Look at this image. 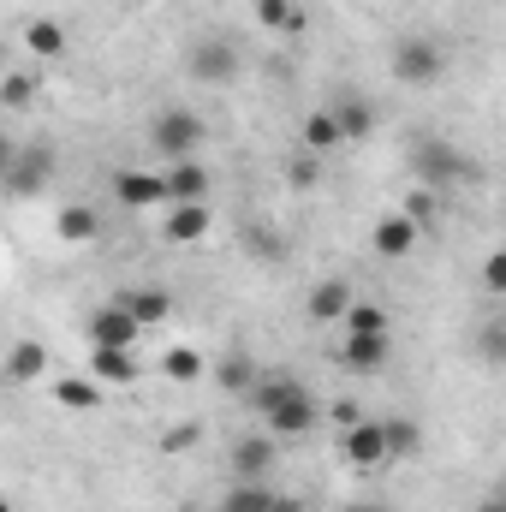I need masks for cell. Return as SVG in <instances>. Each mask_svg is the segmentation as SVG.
Here are the masks:
<instances>
[{
  "mask_svg": "<svg viewBox=\"0 0 506 512\" xmlns=\"http://www.w3.org/2000/svg\"><path fill=\"white\" fill-rule=\"evenodd\" d=\"M245 399H251V411L262 417V435L268 441H304L322 423L316 393L298 382V376H256V387Z\"/></svg>",
  "mask_w": 506,
  "mask_h": 512,
  "instance_id": "1",
  "label": "cell"
},
{
  "mask_svg": "<svg viewBox=\"0 0 506 512\" xmlns=\"http://www.w3.org/2000/svg\"><path fill=\"white\" fill-rule=\"evenodd\" d=\"M209 143V120L197 108H161L149 120V149L161 161H197V149Z\"/></svg>",
  "mask_w": 506,
  "mask_h": 512,
  "instance_id": "2",
  "label": "cell"
},
{
  "mask_svg": "<svg viewBox=\"0 0 506 512\" xmlns=\"http://www.w3.org/2000/svg\"><path fill=\"white\" fill-rule=\"evenodd\" d=\"M411 179L429 191H447V185L471 179V155L447 137H423V143H411Z\"/></svg>",
  "mask_w": 506,
  "mask_h": 512,
  "instance_id": "3",
  "label": "cell"
},
{
  "mask_svg": "<svg viewBox=\"0 0 506 512\" xmlns=\"http://www.w3.org/2000/svg\"><path fill=\"white\" fill-rule=\"evenodd\" d=\"M185 72H191L197 84L221 90V84H233V78L245 72V54H239V42H233V36L209 30V36H197V42H191V54H185Z\"/></svg>",
  "mask_w": 506,
  "mask_h": 512,
  "instance_id": "4",
  "label": "cell"
},
{
  "mask_svg": "<svg viewBox=\"0 0 506 512\" xmlns=\"http://www.w3.org/2000/svg\"><path fill=\"white\" fill-rule=\"evenodd\" d=\"M387 66H393V78H399V84L423 90V84H441V78H447V48H441L435 36H399Z\"/></svg>",
  "mask_w": 506,
  "mask_h": 512,
  "instance_id": "5",
  "label": "cell"
},
{
  "mask_svg": "<svg viewBox=\"0 0 506 512\" xmlns=\"http://www.w3.org/2000/svg\"><path fill=\"white\" fill-rule=\"evenodd\" d=\"M48 179H54V149H42V143H18V155H12V167L0 173V185L12 191V197H42L48 191Z\"/></svg>",
  "mask_w": 506,
  "mask_h": 512,
  "instance_id": "6",
  "label": "cell"
},
{
  "mask_svg": "<svg viewBox=\"0 0 506 512\" xmlns=\"http://www.w3.org/2000/svg\"><path fill=\"white\" fill-rule=\"evenodd\" d=\"M84 340H90V346H137V340H143V328L126 316V304H120V298H102V304L84 316Z\"/></svg>",
  "mask_w": 506,
  "mask_h": 512,
  "instance_id": "7",
  "label": "cell"
},
{
  "mask_svg": "<svg viewBox=\"0 0 506 512\" xmlns=\"http://www.w3.org/2000/svg\"><path fill=\"white\" fill-rule=\"evenodd\" d=\"M114 203L131 209V215L167 209V185H161V173H149V167H120V173H114Z\"/></svg>",
  "mask_w": 506,
  "mask_h": 512,
  "instance_id": "8",
  "label": "cell"
},
{
  "mask_svg": "<svg viewBox=\"0 0 506 512\" xmlns=\"http://www.w3.org/2000/svg\"><path fill=\"white\" fill-rule=\"evenodd\" d=\"M340 459L352 465V471H376L387 465V441H381V417H358L346 435H340Z\"/></svg>",
  "mask_w": 506,
  "mask_h": 512,
  "instance_id": "9",
  "label": "cell"
},
{
  "mask_svg": "<svg viewBox=\"0 0 506 512\" xmlns=\"http://www.w3.org/2000/svg\"><path fill=\"white\" fill-rule=\"evenodd\" d=\"M227 459H233V477H239V483H268L274 465H280V447L256 429V435H239V441H233Z\"/></svg>",
  "mask_w": 506,
  "mask_h": 512,
  "instance_id": "10",
  "label": "cell"
},
{
  "mask_svg": "<svg viewBox=\"0 0 506 512\" xmlns=\"http://www.w3.org/2000/svg\"><path fill=\"white\" fill-rule=\"evenodd\" d=\"M209 227H215L209 203H167L161 209V239L167 245H197V239H209Z\"/></svg>",
  "mask_w": 506,
  "mask_h": 512,
  "instance_id": "11",
  "label": "cell"
},
{
  "mask_svg": "<svg viewBox=\"0 0 506 512\" xmlns=\"http://www.w3.org/2000/svg\"><path fill=\"white\" fill-rule=\"evenodd\" d=\"M120 304H126V316L149 334V328H161V322H173V292L167 286H126V292H114Z\"/></svg>",
  "mask_w": 506,
  "mask_h": 512,
  "instance_id": "12",
  "label": "cell"
},
{
  "mask_svg": "<svg viewBox=\"0 0 506 512\" xmlns=\"http://www.w3.org/2000/svg\"><path fill=\"white\" fill-rule=\"evenodd\" d=\"M417 239H423V227H411L405 215H381L376 233H370V251H376L381 262H405V256L417 251Z\"/></svg>",
  "mask_w": 506,
  "mask_h": 512,
  "instance_id": "13",
  "label": "cell"
},
{
  "mask_svg": "<svg viewBox=\"0 0 506 512\" xmlns=\"http://www.w3.org/2000/svg\"><path fill=\"white\" fill-rule=\"evenodd\" d=\"M352 280L346 274H328V280H316L310 286V298H304V310H310V322H340L346 310H352Z\"/></svg>",
  "mask_w": 506,
  "mask_h": 512,
  "instance_id": "14",
  "label": "cell"
},
{
  "mask_svg": "<svg viewBox=\"0 0 506 512\" xmlns=\"http://www.w3.org/2000/svg\"><path fill=\"white\" fill-rule=\"evenodd\" d=\"M161 185H167V203H209V167L203 161H167Z\"/></svg>",
  "mask_w": 506,
  "mask_h": 512,
  "instance_id": "15",
  "label": "cell"
},
{
  "mask_svg": "<svg viewBox=\"0 0 506 512\" xmlns=\"http://www.w3.org/2000/svg\"><path fill=\"white\" fill-rule=\"evenodd\" d=\"M90 382L131 387L137 382V352L131 346H90Z\"/></svg>",
  "mask_w": 506,
  "mask_h": 512,
  "instance_id": "16",
  "label": "cell"
},
{
  "mask_svg": "<svg viewBox=\"0 0 506 512\" xmlns=\"http://www.w3.org/2000/svg\"><path fill=\"white\" fill-rule=\"evenodd\" d=\"M54 239H60V245H96V239H102V209H90V203L60 209V215H54Z\"/></svg>",
  "mask_w": 506,
  "mask_h": 512,
  "instance_id": "17",
  "label": "cell"
},
{
  "mask_svg": "<svg viewBox=\"0 0 506 512\" xmlns=\"http://www.w3.org/2000/svg\"><path fill=\"white\" fill-rule=\"evenodd\" d=\"M340 364H346V370H358V376H376V370H387V334H346Z\"/></svg>",
  "mask_w": 506,
  "mask_h": 512,
  "instance_id": "18",
  "label": "cell"
},
{
  "mask_svg": "<svg viewBox=\"0 0 506 512\" xmlns=\"http://www.w3.org/2000/svg\"><path fill=\"white\" fill-rule=\"evenodd\" d=\"M42 370H48V346L42 340H12L6 346V382L12 387H30Z\"/></svg>",
  "mask_w": 506,
  "mask_h": 512,
  "instance_id": "19",
  "label": "cell"
},
{
  "mask_svg": "<svg viewBox=\"0 0 506 512\" xmlns=\"http://www.w3.org/2000/svg\"><path fill=\"white\" fill-rule=\"evenodd\" d=\"M24 48H30V60H54V54H66V30H60V18H24Z\"/></svg>",
  "mask_w": 506,
  "mask_h": 512,
  "instance_id": "20",
  "label": "cell"
},
{
  "mask_svg": "<svg viewBox=\"0 0 506 512\" xmlns=\"http://www.w3.org/2000/svg\"><path fill=\"white\" fill-rule=\"evenodd\" d=\"M298 137H304V149L322 161L328 149H340L346 137H340V126H334V108H316V114H304V126H298Z\"/></svg>",
  "mask_w": 506,
  "mask_h": 512,
  "instance_id": "21",
  "label": "cell"
},
{
  "mask_svg": "<svg viewBox=\"0 0 506 512\" xmlns=\"http://www.w3.org/2000/svg\"><path fill=\"white\" fill-rule=\"evenodd\" d=\"M381 441H387V459H411L423 447V429L411 417H381Z\"/></svg>",
  "mask_w": 506,
  "mask_h": 512,
  "instance_id": "22",
  "label": "cell"
},
{
  "mask_svg": "<svg viewBox=\"0 0 506 512\" xmlns=\"http://www.w3.org/2000/svg\"><path fill=\"white\" fill-rule=\"evenodd\" d=\"M215 382H221V393H239V399H245V393L256 387V364L245 358V352H227V358L215 364Z\"/></svg>",
  "mask_w": 506,
  "mask_h": 512,
  "instance_id": "23",
  "label": "cell"
},
{
  "mask_svg": "<svg viewBox=\"0 0 506 512\" xmlns=\"http://www.w3.org/2000/svg\"><path fill=\"white\" fill-rule=\"evenodd\" d=\"M334 126H340L346 143H358V137H370V131H376V108L352 96V102H340V108H334Z\"/></svg>",
  "mask_w": 506,
  "mask_h": 512,
  "instance_id": "24",
  "label": "cell"
},
{
  "mask_svg": "<svg viewBox=\"0 0 506 512\" xmlns=\"http://www.w3.org/2000/svg\"><path fill=\"white\" fill-rule=\"evenodd\" d=\"M54 405H60V411H96V405H102V382L66 376V382H54Z\"/></svg>",
  "mask_w": 506,
  "mask_h": 512,
  "instance_id": "25",
  "label": "cell"
},
{
  "mask_svg": "<svg viewBox=\"0 0 506 512\" xmlns=\"http://www.w3.org/2000/svg\"><path fill=\"white\" fill-rule=\"evenodd\" d=\"M161 376H167V382H197V376H203V352H197V346L161 352Z\"/></svg>",
  "mask_w": 506,
  "mask_h": 512,
  "instance_id": "26",
  "label": "cell"
},
{
  "mask_svg": "<svg viewBox=\"0 0 506 512\" xmlns=\"http://www.w3.org/2000/svg\"><path fill=\"white\" fill-rule=\"evenodd\" d=\"M340 322H346V334H387V310L381 304H364V298H352V310Z\"/></svg>",
  "mask_w": 506,
  "mask_h": 512,
  "instance_id": "27",
  "label": "cell"
},
{
  "mask_svg": "<svg viewBox=\"0 0 506 512\" xmlns=\"http://www.w3.org/2000/svg\"><path fill=\"white\" fill-rule=\"evenodd\" d=\"M274 507V483H233L227 512H268Z\"/></svg>",
  "mask_w": 506,
  "mask_h": 512,
  "instance_id": "28",
  "label": "cell"
},
{
  "mask_svg": "<svg viewBox=\"0 0 506 512\" xmlns=\"http://www.w3.org/2000/svg\"><path fill=\"white\" fill-rule=\"evenodd\" d=\"M256 18L262 24H274V30H304V12H298V0H256Z\"/></svg>",
  "mask_w": 506,
  "mask_h": 512,
  "instance_id": "29",
  "label": "cell"
},
{
  "mask_svg": "<svg viewBox=\"0 0 506 512\" xmlns=\"http://www.w3.org/2000/svg\"><path fill=\"white\" fill-rule=\"evenodd\" d=\"M36 102V72H6V84H0V108H30Z\"/></svg>",
  "mask_w": 506,
  "mask_h": 512,
  "instance_id": "30",
  "label": "cell"
},
{
  "mask_svg": "<svg viewBox=\"0 0 506 512\" xmlns=\"http://www.w3.org/2000/svg\"><path fill=\"white\" fill-rule=\"evenodd\" d=\"M399 215H405L411 227H429V221L441 215V191H429V185H417V191L405 197V209H399Z\"/></svg>",
  "mask_w": 506,
  "mask_h": 512,
  "instance_id": "31",
  "label": "cell"
},
{
  "mask_svg": "<svg viewBox=\"0 0 506 512\" xmlns=\"http://www.w3.org/2000/svg\"><path fill=\"white\" fill-rule=\"evenodd\" d=\"M477 346H483V364H501V358H506V334H501V322H489Z\"/></svg>",
  "mask_w": 506,
  "mask_h": 512,
  "instance_id": "32",
  "label": "cell"
},
{
  "mask_svg": "<svg viewBox=\"0 0 506 512\" xmlns=\"http://www.w3.org/2000/svg\"><path fill=\"white\" fill-rule=\"evenodd\" d=\"M316 179H322V161H316V155H304V161L292 167V185H316Z\"/></svg>",
  "mask_w": 506,
  "mask_h": 512,
  "instance_id": "33",
  "label": "cell"
},
{
  "mask_svg": "<svg viewBox=\"0 0 506 512\" xmlns=\"http://www.w3.org/2000/svg\"><path fill=\"white\" fill-rule=\"evenodd\" d=\"M358 417H364V411H358V399H340V405H334V423H340V429H352Z\"/></svg>",
  "mask_w": 506,
  "mask_h": 512,
  "instance_id": "34",
  "label": "cell"
},
{
  "mask_svg": "<svg viewBox=\"0 0 506 512\" xmlns=\"http://www.w3.org/2000/svg\"><path fill=\"white\" fill-rule=\"evenodd\" d=\"M483 280H489V292H501V280H506V262H501V251L489 256V268H483Z\"/></svg>",
  "mask_w": 506,
  "mask_h": 512,
  "instance_id": "35",
  "label": "cell"
},
{
  "mask_svg": "<svg viewBox=\"0 0 506 512\" xmlns=\"http://www.w3.org/2000/svg\"><path fill=\"white\" fill-rule=\"evenodd\" d=\"M346 512H393L387 501H376V495H364V501H346Z\"/></svg>",
  "mask_w": 506,
  "mask_h": 512,
  "instance_id": "36",
  "label": "cell"
},
{
  "mask_svg": "<svg viewBox=\"0 0 506 512\" xmlns=\"http://www.w3.org/2000/svg\"><path fill=\"white\" fill-rule=\"evenodd\" d=\"M477 512H506V495H501V489H489V495L477 501Z\"/></svg>",
  "mask_w": 506,
  "mask_h": 512,
  "instance_id": "37",
  "label": "cell"
},
{
  "mask_svg": "<svg viewBox=\"0 0 506 512\" xmlns=\"http://www.w3.org/2000/svg\"><path fill=\"white\" fill-rule=\"evenodd\" d=\"M268 512H304V501H298V495H274V507Z\"/></svg>",
  "mask_w": 506,
  "mask_h": 512,
  "instance_id": "38",
  "label": "cell"
},
{
  "mask_svg": "<svg viewBox=\"0 0 506 512\" xmlns=\"http://www.w3.org/2000/svg\"><path fill=\"white\" fill-rule=\"evenodd\" d=\"M12 155H18V143H12V137H6V131H0V173H6V167H12Z\"/></svg>",
  "mask_w": 506,
  "mask_h": 512,
  "instance_id": "39",
  "label": "cell"
},
{
  "mask_svg": "<svg viewBox=\"0 0 506 512\" xmlns=\"http://www.w3.org/2000/svg\"><path fill=\"white\" fill-rule=\"evenodd\" d=\"M0 512H12V507H6V495H0Z\"/></svg>",
  "mask_w": 506,
  "mask_h": 512,
  "instance_id": "40",
  "label": "cell"
},
{
  "mask_svg": "<svg viewBox=\"0 0 506 512\" xmlns=\"http://www.w3.org/2000/svg\"><path fill=\"white\" fill-rule=\"evenodd\" d=\"M215 512H227V507H215Z\"/></svg>",
  "mask_w": 506,
  "mask_h": 512,
  "instance_id": "41",
  "label": "cell"
}]
</instances>
